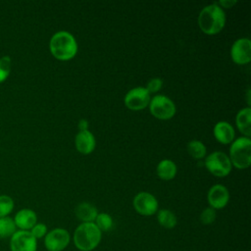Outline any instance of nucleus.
<instances>
[{
    "label": "nucleus",
    "instance_id": "13",
    "mask_svg": "<svg viewBox=\"0 0 251 251\" xmlns=\"http://www.w3.org/2000/svg\"><path fill=\"white\" fill-rule=\"evenodd\" d=\"M76 150L84 155L90 154L96 146V141L93 133L90 130L78 131L75 138Z\"/></svg>",
    "mask_w": 251,
    "mask_h": 251
},
{
    "label": "nucleus",
    "instance_id": "24",
    "mask_svg": "<svg viewBox=\"0 0 251 251\" xmlns=\"http://www.w3.org/2000/svg\"><path fill=\"white\" fill-rule=\"evenodd\" d=\"M11 72V58L4 56L0 58V82L4 81Z\"/></svg>",
    "mask_w": 251,
    "mask_h": 251
},
{
    "label": "nucleus",
    "instance_id": "26",
    "mask_svg": "<svg viewBox=\"0 0 251 251\" xmlns=\"http://www.w3.org/2000/svg\"><path fill=\"white\" fill-rule=\"evenodd\" d=\"M29 231L33 235V237L37 240V239L43 238L46 235V233L48 232V228H47V226L45 224L36 223Z\"/></svg>",
    "mask_w": 251,
    "mask_h": 251
},
{
    "label": "nucleus",
    "instance_id": "2",
    "mask_svg": "<svg viewBox=\"0 0 251 251\" xmlns=\"http://www.w3.org/2000/svg\"><path fill=\"white\" fill-rule=\"evenodd\" d=\"M51 54L58 60L68 61L74 58L77 52V42L73 34L66 30L54 33L49 42Z\"/></svg>",
    "mask_w": 251,
    "mask_h": 251
},
{
    "label": "nucleus",
    "instance_id": "16",
    "mask_svg": "<svg viewBox=\"0 0 251 251\" xmlns=\"http://www.w3.org/2000/svg\"><path fill=\"white\" fill-rule=\"evenodd\" d=\"M75 214L81 223H94L98 215V210L91 203L81 202L75 207Z\"/></svg>",
    "mask_w": 251,
    "mask_h": 251
},
{
    "label": "nucleus",
    "instance_id": "18",
    "mask_svg": "<svg viewBox=\"0 0 251 251\" xmlns=\"http://www.w3.org/2000/svg\"><path fill=\"white\" fill-rule=\"evenodd\" d=\"M176 165L170 159H164L159 162L156 168L157 176L163 180L173 179L176 175Z\"/></svg>",
    "mask_w": 251,
    "mask_h": 251
},
{
    "label": "nucleus",
    "instance_id": "17",
    "mask_svg": "<svg viewBox=\"0 0 251 251\" xmlns=\"http://www.w3.org/2000/svg\"><path fill=\"white\" fill-rule=\"evenodd\" d=\"M235 123L238 130L245 137L251 135V108L246 107L239 110L235 117Z\"/></svg>",
    "mask_w": 251,
    "mask_h": 251
},
{
    "label": "nucleus",
    "instance_id": "6",
    "mask_svg": "<svg viewBox=\"0 0 251 251\" xmlns=\"http://www.w3.org/2000/svg\"><path fill=\"white\" fill-rule=\"evenodd\" d=\"M150 113L159 120H170L176 114V105L171 98L166 95L157 94L150 99Z\"/></svg>",
    "mask_w": 251,
    "mask_h": 251
},
{
    "label": "nucleus",
    "instance_id": "15",
    "mask_svg": "<svg viewBox=\"0 0 251 251\" xmlns=\"http://www.w3.org/2000/svg\"><path fill=\"white\" fill-rule=\"evenodd\" d=\"M214 136L215 138L223 144H230L234 140L235 132L233 126L226 122V121H221L218 122L214 128H213Z\"/></svg>",
    "mask_w": 251,
    "mask_h": 251
},
{
    "label": "nucleus",
    "instance_id": "7",
    "mask_svg": "<svg viewBox=\"0 0 251 251\" xmlns=\"http://www.w3.org/2000/svg\"><path fill=\"white\" fill-rule=\"evenodd\" d=\"M71 241L70 232L66 228L56 227L44 236V246L48 251H63Z\"/></svg>",
    "mask_w": 251,
    "mask_h": 251
},
{
    "label": "nucleus",
    "instance_id": "30",
    "mask_svg": "<svg viewBox=\"0 0 251 251\" xmlns=\"http://www.w3.org/2000/svg\"><path fill=\"white\" fill-rule=\"evenodd\" d=\"M249 95H250V90L248 89V92H247V96L249 97ZM249 105H250V100H249V98H248V107H249Z\"/></svg>",
    "mask_w": 251,
    "mask_h": 251
},
{
    "label": "nucleus",
    "instance_id": "1",
    "mask_svg": "<svg viewBox=\"0 0 251 251\" xmlns=\"http://www.w3.org/2000/svg\"><path fill=\"white\" fill-rule=\"evenodd\" d=\"M226 14L218 3L205 6L199 13L198 25L200 29L209 35L219 33L225 26Z\"/></svg>",
    "mask_w": 251,
    "mask_h": 251
},
{
    "label": "nucleus",
    "instance_id": "12",
    "mask_svg": "<svg viewBox=\"0 0 251 251\" xmlns=\"http://www.w3.org/2000/svg\"><path fill=\"white\" fill-rule=\"evenodd\" d=\"M207 200L211 208L215 210L223 209L229 201V192L225 185L215 184L209 189Z\"/></svg>",
    "mask_w": 251,
    "mask_h": 251
},
{
    "label": "nucleus",
    "instance_id": "3",
    "mask_svg": "<svg viewBox=\"0 0 251 251\" xmlns=\"http://www.w3.org/2000/svg\"><path fill=\"white\" fill-rule=\"evenodd\" d=\"M102 232L94 223H81L74 231L73 241L79 251H92L101 242Z\"/></svg>",
    "mask_w": 251,
    "mask_h": 251
},
{
    "label": "nucleus",
    "instance_id": "27",
    "mask_svg": "<svg viewBox=\"0 0 251 251\" xmlns=\"http://www.w3.org/2000/svg\"><path fill=\"white\" fill-rule=\"evenodd\" d=\"M162 85L163 80L160 77H153L147 82L145 88L149 93H156L162 88Z\"/></svg>",
    "mask_w": 251,
    "mask_h": 251
},
{
    "label": "nucleus",
    "instance_id": "8",
    "mask_svg": "<svg viewBox=\"0 0 251 251\" xmlns=\"http://www.w3.org/2000/svg\"><path fill=\"white\" fill-rule=\"evenodd\" d=\"M134 210L141 216H152L155 215L158 211V200L156 197L146 191L138 192L132 201Z\"/></svg>",
    "mask_w": 251,
    "mask_h": 251
},
{
    "label": "nucleus",
    "instance_id": "9",
    "mask_svg": "<svg viewBox=\"0 0 251 251\" xmlns=\"http://www.w3.org/2000/svg\"><path fill=\"white\" fill-rule=\"evenodd\" d=\"M150 93L145 87L137 86L128 90L124 98L125 105L133 111L145 109L150 102Z\"/></svg>",
    "mask_w": 251,
    "mask_h": 251
},
{
    "label": "nucleus",
    "instance_id": "29",
    "mask_svg": "<svg viewBox=\"0 0 251 251\" xmlns=\"http://www.w3.org/2000/svg\"><path fill=\"white\" fill-rule=\"evenodd\" d=\"M77 127L79 129V131H83V130H88V122L85 119H81L78 124H77Z\"/></svg>",
    "mask_w": 251,
    "mask_h": 251
},
{
    "label": "nucleus",
    "instance_id": "14",
    "mask_svg": "<svg viewBox=\"0 0 251 251\" xmlns=\"http://www.w3.org/2000/svg\"><path fill=\"white\" fill-rule=\"evenodd\" d=\"M13 220L20 230H30L37 223V216L33 210L25 208L20 210Z\"/></svg>",
    "mask_w": 251,
    "mask_h": 251
},
{
    "label": "nucleus",
    "instance_id": "5",
    "mask_svg": "<svg viewBox=\"0 0 251 251\" xmlns=\"http://www.w3.org/2000/svg\"><path fill=\"white\" fill-rule=\"evenodd\" d=\"M204 165L214 176L223 177L227 176L232 168L228 156L222 151H215L205 157Z\"/></svg>",
    "mask_w": 251,
    "mask_h": 251
},
{
    "label": "nucleus",
    "instance_id": "11",
    "mask_svg": "<svg viewBox=\"0 0 251 251\" xmlns=\"http://www.w3.org/2000/svg\"><path fill=\"white\" fill-rule=\"evenodd\" d=\"M230 57L237 65H245L251 61V41L242 37L236 39L230 48Z\"/></svg>",
    "mask_w": 251,
    "mask_h": 251
},
{
    "label": "nucleus",
    "instance_id": "21",
    "mask_svg": "<svg viewBox=\"0 0 251 251\" xmlns=\"http://www.w3.org/2000/svg\"><path fill=\"white\" fill-rule=\"evenodd\" d=\"M17 231L15 222L10 217L0 218V238L11 237Z\"/></svg>",
    "mask_w": 251,
    "mask_h": 251
},
{
    "label": "nucleus",
    "instance_id": "28",
    "mask_svg": "<svg viewBox=\"0 0 251 251\" xmlns=\"http://www.w3.org/2000/svg\"><path fill=\"white\" fill-rule=\"evenodd\" d=\"M234 4H236V1H234V0H221L218 2V5L221 8H230Z\"/></svg>",
    "mask_w": 251,
    "mask_h": 251
},
{
    "label": "nucleus",
    "instance_id": "4",
    "mask_svg": "<svg viewBox=\"0 0 251 251\" xmlns=\"http://www.w3.org/2000/svg\"><path fill=\"white\" fill-rule=\"evenodd\" d=\"M230 163L237 169H246L251 164V139L240 136L230 143L229 156Z\"/></svg>",
    "mask_w": 251,
    "mask_h": 251
},
{
    "label": "nucleus",
    "instance_id": "19",
    "mask_svg": "<svg viewBox=\"0 0 251 251\" xmlns=\"http://www.w3.org/2000/svg\"><path fill=\"white\" fill-rule=\"evenodd\" d=\"M157 221L159 225L167 229L174 228L177 224V218L174 212L169 209H161L157 211Z\"/></svg>",
    "mask_w": 251,
    "mask_h": 251
},
{
    "label": "nucleus",
    "instance_id": "22",
    "mask_svg": "<svg viewBox=\"0 0 251 251\" xmlns=\"http://www.w3.org/2000/svg\"><path fill=\"white\" fill-rule=\"evenodd\" d=\"M94 224L100 229V231L103 232V231L110 230L113 227L114 222H113L112 217L108 213L102 212V213H98V215L94 221Z\"/></svg>",
    "mask_w": 251,
    "mask_h": 251
},
{
    "label": "nucleus",
    "instance_id": "10",
    "mask_svg": "<svg viewBox=\"0 0 251 251\" xmlns=\"http://www.w3.org/2000/svg\"><path fill=\"white\" fill-rule=\"evenodd\" d=\"M11 251H36L37 240L29 230H17L10 237Z\"/></svg>",
    "mask_w": 251,
    "mask_h": 251
},
{
    "label": "nucleus",
    "instance_id": "20",
    "mask_svg": "<svg viewBox=\"0 0 251 251\" xmlns=\"http://www.w3.org/2000/svg\"><path fill=\"white\" fill-rule=\"evenodd\" d=\"M187 152L195 160H201L206 157V146L200 140L193 139L187 143Z\"/></svg>",
    "mask_w": 251,
    "mask_h": 251
},
{
    "label": "nucleus",
    "instance_id": "25",
    "mask_svg": "<svg viewBox=\"0 0 251 251\" xmlns=\"http://www.w3.org/2000/svg\"><path fill=\"white\" fill-rule=\"evenodd\" d=\"M216 218H217L216 210L211 207L205 208L200 214V222L203 225H212L215 222Z\"/></svg>",
    "mask_w": 251,
    "mask_h": 251
},
{
    "label": "nucleus",
    "instance_id": "23",
    "mask_svg": "<svg viewBox=\"0 0 251 251\" xmlns=\"http://www.w3.org/2000/svg\"><path fill=\"white\" fill-rule=\"evenodd\" d=\"M14 209V201L8 195H0V218L8 217Z\"/></svg>",
    "mask_w": 251,
    "mask_h": 251
}]
</instances>
